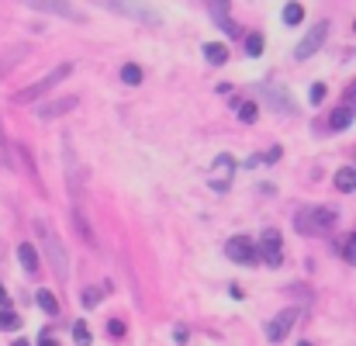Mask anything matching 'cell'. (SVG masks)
I'll list each match as a JSON object with an SVG mask.
<instances>
[{
  "label": "cell",
  "mask_w": 356,
  "mask_h": 346,
  "mask_svg": "<svg viewBox=\"0 0 356 346\" xmlns=\"http://www.w3.org/2000/svg\"><path fill=\"white\" fill-rule=\"evenodd\" d=\"M35 229H38L42 242H45V253H49V260H52L56 277H59V281H66V277H70V263H66V249H63L59 235L52 232V226H49V222H35Z\"/></svg>",
  "instance_id": "obj_2"
},
{
  "label": "cell",
  "mask_w": 356,
  "mask_h": 346,
  "mask_svg": "<svg viewBox=\"0 0 356 346\" xmlns=\"http://www.w3.org/2000/svg\"><path fill=\"white\" fill-rule=\"evenodd\" d=\"M301 17H305V7H301V3H287V7H284V24L294 28Z\"/></svg>",
  "instance_id": "obj_22"
},
{
  "label": "cell",
  "mask_w": 356,
  "mask_h": 346,
  "mask_svg": "<svg viewBox=\"0 0 356 346\" xmlns=\"http://www.w3.org/2000/svg\"><path fill=\"white\" fill-rule=\"evenodd\" d=\"M121 80H124L128 87H138V84H142V70H138L135 63H124V66H121Z\"/></svg>",
  "instance_id": "obj_20"
},
{
  "label": "cell",
  "mask_w": 356,
  "mask_h": 346,
  "mask_svg": "<svg viewBox=\"0 0 356 346\" xmlns=\"http://www.w3.org/2000/svg\"><path fill=\"white\" fill-rule=\"evenodd\" d=\"M111 10H118V14H131V17H142V21H159V14L156 10H145V7H135V3H108Z\"/></svg>",
  "instance_id": "obj_13"
},
{
  "label": "cell",
  "mask_w": 356,
  "mask_h": 346,
  "mask_svg": "<svg viewBox=\"0 0 356 346\" xmlns=\"http://www.w3.org/2000/svg\"><path fill=\"white\" fill-rule=\"evenodd\" d=\"M211 17L222 24V31H225L229 38H238V24L229 17V3H211Z\"/></svg>",
  "instance_id": "obj_10"
},
{
  "label": "cell",
  "mask_w": 356,
  "mask_h": 346,
  "mask_svg": "<svg viewBox=\"0 0 356 346\" xmlns=\"http://www.w3.org/2000/svg\"><path fill=\"white\" fill-rule=\"evenodd\" d=\"M225 256H229L232 263H242V267H252V263L259 260L256 242H252V239H245V235H232V239L225 242Z\"/></svg>",
  "instance_id": "obj_6"
},
{
  "label": "cell",
  "mask_w": 356,
  "mask_h": 346,
  "mask_svg": "<svg viewBox=\"0 0 356 346\" xmlns=\"http://www.w3.org/2000/svg\"><path fill=\"white\" fill-rule=\"evenodd\" d=\"M97 301H101V288H87L83 291V308H97Z\"/></svg>",
  "instance_id": "obj_26"
},
{
  "label": "cell",
  "mask_w": 356,
  "mask_h": 346,
  "mask_svg": "<svg viewBox=\"0 0 356 346\" xmlns=\"http://www.w3.org/2000/svg\"><path fill=\"white\" fill-rule=\"evenodd\" d=\"M73 222H76V232L83 235V242H87V246H97V239H94V232H90V222H87L83 208H73Z\"/></svg>",
  "instance_id": "obj_16"
},
{
  "label": "cell",
  "mask_w": 356,
  "mask_h": 346,
  "mask_svg": "<svg viewBox=\"0 0 356 346\" xmlns=\"http://www.w3.org/2000/svg\"><path fill=\"white\" fill-rule=\"evenodd\" d=\"M353 121H356V111L339 108V111H332V118H329V128H332V132H343V128H350Z\"/></svg>",
  "instance_id": "obj_17"
},
{
  "label": "cell",
  "mask_w": 356,
  "mask_h": 346,
  "mask_svg": "<svg viewBox=\"0 0 356 346\" xmlns=\"http://www.w3.org/2000/svg\"><path fill=\"white\" fill-rule=\"evenodd\" d=\"M339 253H343V260H350V263L356 267V239H353V235H350V239H343Z\"/></svg>",
  "instance_id": "obj_25"
},
{
  "label": "cell",
  "mask_w": 356,
  "mask_h": 346,
  "mask_svg": "<svg viewBox=\"0 0 356 346\" xmlns=\"http://www.w3.org/2000/svg\"><path fill=\"white\" fill-rule=\"evenodd\" d=\"M10 346H28V343H24V340H14V343H10Z\"/></svg>",
  "instance_id": "obj_33"
},
{
  "label": "cell",
  "mask_w": 356,
  "mask_h": 346,
  "mask_svg": "<svg viewBox=\"0 0 356 346\" xmlns=\"http://www.w3.org/2000/svg\"><path fill=\"white\" fill-rule=\"evenodd\" d=\"M353 239H356V232H353Z\"/></svg>",
  "instance_id": "obj_36"
},
{
  "label": "cell",
  "mask_w": 356,
  "mask_h": 346,
  "mask_svg": "<svg viewBox=\"0 0 356 346\" xmlns=\"http://www.w3.org/2000/svg\"><path fill=\"white\" fill-rule=\"evenodd\" d=\"M204 59H208L211 66H225V63H229V49H225L222 42H208V45H204Z\"/></svg>",
  "instance_id": "obj_14"
},
{
  "label": "cell",
  "mask_w": 356,
  "mask_h": 346,
  "mask_svg": "<svg viewBox=\"0 0 356 346\" xmlns=\"http://www.w3.org/2000/svg\"><path fill=\"white\" fill-rule=\"evenodd\" d=\"M336 208H329V205H312V208H301L298 215H294V229L301 232V235H325V232L336 229Z\"/></svg>",
  "instance_id": "obj_1"
},
{
  "label": "cell",
  "mask_w": 356,
  "mask_h": 346,
  "mask_svg": "<svg viewBox=\"0 0 356 346\" xmlns=\"http://www.w3.org/2000/svg\"><path fill=\"white\" fill-rule=\"evenodd\" d=\"M187 336H191V333H187V329H184V326H180V329H177V336H173V340H177V343H187Z\"/></svg>",
  "instance_id": "obj_30"
},
{
  "label": "cell",
  "mask_w": 356,
  "mask_h": 346,
  "mask_svg": "<svg viewBox=\"0 0 356 346\" xmlns=\"http://www.w3.org/2000/svg\"><path fill=\"white\" fill-rule=\"evenodd\" d=\"M353 31H356V24H353Z\"/></svg>",
  "instance_id": "obj_35"
},
{
  "label": "cell",
  "mask_w": 356,
  "mask_h": 346,
  "mask_svg": "<svg viewBox=\"0 0 356 346\" xmlns=\"http://www.w3.org/2000/svg\"><path fill=\"white\" fill-rule=\"evenodd\" d=\"M236 115H238L242 125H252V121L259 118V108H256L252 101H242V104H236Z\"/></svg>",
  "instance_id": "obj_19"
},
{
  "label": "cell",
  "mask_w": 356,
  "mask_h": 346,
  "mask_svg": "<svg viewBox=\"0 0 356 346\" xmlns=\"http://www.w3.org/2000/svg\"><path fill=\"white\" fill-rule=\"evenodd\" d=\"M294 322H298V308H284L277 319H270V322L263 326V333H266V340H270V343H284V340H287V333L294 329Z\"/></svg>",
  "instance_id": "obj_7"
},
{
  "label": "cell",
  "mask_w": 356,
  "mask_h": 346,
  "mask_svg": "<svg viewBox=\"0 0 356 346\" xmlns=\"http://www.w3.org/2000/svg\"><path fill=\"white\" fill-rule=\"evenodd\" d=\"M232 177H236V159H232L229 152H218V156H215V163H211V173H208L211 191H215V194H229Z\"/></svg>",
  "instance_id": "obj_4"
},
{
  "label": "cell",
  "mask_w": 356,
  "mask_h": 346,
  "mask_svg": "<svg viewBox=\"0 0 356 346\" xmlns=\"http://www.w3.org/2000/svg\"><path fill=\"white\" fill-rule=\"evenodd\" d=\"M38 346H59V343H56L52 336H42V340H38Z\"/></svg>",
  "instance_id": "obj_32"
},
{
  "label": "cell",
  "mask_w": 356,
  "mask_h": 346,
  "mask_svg": "<svg viewBox=\"0 0 356 346\" xmlns=\"http://www.w3.org/2000/svg\"><path fill=\"white\" fill-rule=\"evenodd\" d=\"M7 305H10V298H7V291L0 288V308H7Z\"/></svg>",
  "instance_id": "obj_31"
},
{
  "label": "cell",
  "mask_w": 356,
  "mask_h": 346,
  "mask_svg": "<svg viewBox=\"0 0 356 346\" xmlns=\"http://www.w3.org/2000/svg\"><path fill=\"white\" fill-rule=\"evenodd\" d=\"M325 38H329V24L325 21H318L315 28H308V35L294 45V59H312L322 45H325Z\"/></svg>",
  "instance_id": "obj_5"
},
{
  "label": "cell",
  "mask_w": 356,
  "mask_h": 346,
  "mask_svg": "<svg viewBox=\"0 0 356 346\" xmlns=\"http://www.w3.org/2000/svg\"><path fill=\"white\" fill-rule=\"evenodd\" d=\"M336 191L353 194L356 191V166H339V170H336Z\"/></svg>",
  "instance_id": "obj_12"
},
{
  "label": "cell",
  "mask_w": 356,
  "mask_h": 346,
  "mask_svg": "<svg viewBox=\"0 0 356 346\" xmlns=\"http://www.w3.org/2000/svg\"><path fill=\"white\" fill-rule=\"evenodd\" d=\"M256 253H259V260H266V267H280V263H284V242H280V232L277 229L263 232Z\"/></svg>",
  "instance_id": "obj_8"
},
{
  "label": "cell",
  "mask_w": 356,
  "mask_h": 346,
  "mask_svg": "<svg viewBox=\"0 0 356 346\" xmlns=\"http://www.w3.org/2000/svg\"><path fill=\"white\" fill-rule=\"evenodd\" d=\"M35 301H38V308H42L45 315H59V301H56V294H52V291H38V294H35Z\"/></svg>",
  "instance_id": "obj_18"
},
{
  "label": "cell",
  "mask_w": 356,
  "mask_h": 346,
  "mask_svg": "<svg viewBox=\"0 0 356 346\" xmlns=\"http://www.w3.org/2000/svg\"><path fill=\"white\" fill-rule=\"evenodd\" d=\"M108 333H111L115 340H121V336H124V322H118V319H111V322H108Z\"/></svg>",
  "instance_id": "obj_28"
},
{
  "label": "cell",
  "mask_w": 356,
  "mask_h": 346,
  "mask_svg": "<svg viewBox=\"0 0 356 346\" xmlns=\"http://www.w3.org/2000/svg\"><path fill=\"white\" fill-rule=\"evenodd\" d=\"M73 340L76 346H90V329H87V322L80 319V322H73Z\"/></svg>",
  "instance_id": "obj_24"
},
{
  "label": "cell",
  "mask_w": 356,
  "mask_h": 346,
  "mask_svg": "<svg viewBox=\"0 0 356 346\" xmlns=\"http://www.w3.org/2000/svg\"><path fill=\"white\" fill-rule=\"evenodd\" d=\"M343 108H350V111L356 108V80L350 84V87H346V104H343Z\"/></svg>",
  "instance_id": "obj_29"
},
{
  "label": "cell",
  "mask_w": 356,
  "mask_h": 346,
  "mask_svg": "<svg viewBox=\"0 0 356 346\" xmlns=\"http://www.w3.org/2000/svg\"><path fill=\"white\" fill-rule=\"evenodd\" d=\"M322 97H325V84H312V91H308V101H312V104H322Z\"/></svg>",
  "instance_id": "obj_27"
},
{
  "label": "cell",
  "mask_w": 356,
  "mask_h": 346,
  "mask_svg": "<svg viewBox=\"0 0 356 346\" xmlns=\"http://www.w3.org/2000/svg\"><path fill=\"white\" fill-rule=\"evenodd\" d=\"M17 260H21V267H24L28 274H35V270H38V253H35V246H31V242H21V246H17Z\"/></svg>",
  "instance_id": "obj_15"
},
{
  "label": "cell",
  "mask_w": 356,
  "mask_h": 346,
  "mask_svg": "<svg viewBox=\"0 0 356 346\" xmlns=\"http://www.w3.org/2000/svg\"><path fill=\"white\" fill-rule=\"evenodd\" d=\"M70 73H73V66H70V63H59V66H56V70H52L49 77H42V80H35L31 87H24V91H17V94H14V104H28V101H35V97H42V94H45L49 87H56V84H59V80H66Z\"/></svg>",
  "instance_id": "obj_3"
},
{
  "label": "cell",
  "mask_w": 356,
  "mask_h": 346,
  "mask_svg": "<svg viewBox=\"0 0 356 346\" xmlns=\"http://www.w3.org/2000/svg\"><path fill=\"white\" fill-rule=\"evenodd\" d=\"M298 346H312V343H298Z\"/></svg>",
  "instance_id": "obj_34"
},
{
  "label": "cell",
  "mask_w": 356,
  "mask_h": 346,
  "mask_svg": "<svg viewBox=\"0 0 356 346\" xmlns=\"http://www.w3.org/2000/svg\"><path fill=\"white\" fill-rule=\"evenodd\" d=\"M31 7L35 10H49V14H63V17H83L76 7H70V3H49V0H31Z\"/></svg>",
  "instance_id": "obj_11"
},
{
  "label": "cell",
  "mask_w": 356,
  "mask_h": 346,
  "mask_svg": "<svg viewBox=\"0 0 356 346\" xmlns=\"http://www.w3.org/2000/svg\"><path fill=\"white\" fill-rule=\"evenodd\" d=\"M73 108H76V97H59V101H52V104H42V108H38V118L49 121V118H59V115H66V111H73Z\"/></svg>",
  "instance_id": "obj_9"
},
{
  "label": "cell",
  "mask_w": 356,
  "mask_h": 346,
  "mask_svg": "<svg viewBox=\"0 0 356 346\" xmlns=\"http://www.w3.org/2000/svg\"><path fill=\"white\" fill-rule=\"evenodd\" d=\"M259 52H263V35H259V31L245 35V56H249V59H256Z\"/></svg>",
  "instance_id": "obj_21"
},
{
  "label": "cell",
  "mask_w": 356,
  "mask_h": 346,
  "mask_svg": "<svg viewBox=\"0 0 356 346\" xmlns=\"http://www.w3.org/2000/svg\"><path fill=\"white\" fill-rule=\"evenodd\" d=\"M0 329H21V315L10 308H0Z\"/></svg>",
  "instance_id": "obj_23"
}]
</instances>
